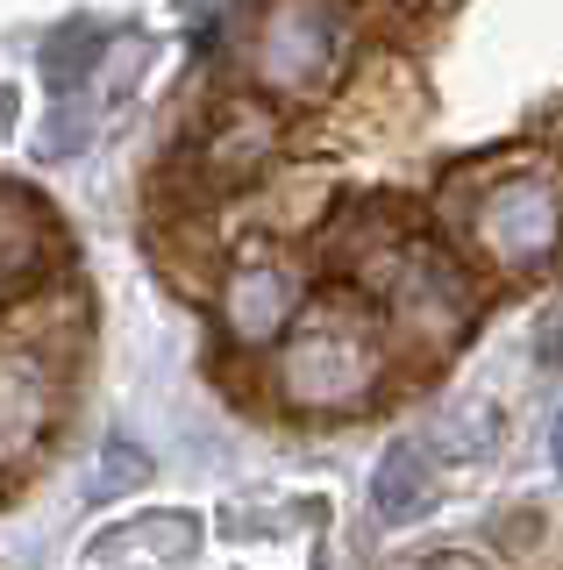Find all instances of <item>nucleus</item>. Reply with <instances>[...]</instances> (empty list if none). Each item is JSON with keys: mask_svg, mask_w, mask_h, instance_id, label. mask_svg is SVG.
I'll return each instance as SVG.
<instances>
[{"mask_svg": "<svg viewBox=\"0 0 563 570\" xmlns=\"http://www.w3.org/2000/svg\"><path fill=\"white\" fill-rule=\"evenodd\" d=\"M343 65V14L328 0H278L257 36V79L271 94H322Z\"/></svg>", "mask_w": 563, "mask_h": 570, "instance_id": "3", "label": "nucleus"}, {"mask_svg": "<svg viewBox=\"0 0 563 570\" xmlns=\"http://www.w3.org/2000/svg\"><path fill=\"white\" fill-rule=\"evenodd\" d=\"M550 456H556V471H563V414H556V428H550Z\"/></svg>", "mask_w": 563, "mask_h": 570, "instance_id": "10", "label": "nucleus"}, {"mask_svg": "<svg viewBox=\"0 0 563 570\" xmlns=\"http://www.w3.org/2000/svg\"><path fill=\"white\" fill-rule=\"evenodd\" d=\"M414 8H450V0H414Z\"/></svg>", "mask_w": 563, "mask_h": 570, "instance_id": "11", "label": "nucleus"}, {"mask_svg": "<svg viewBox=\"0 0 563 570\" xmlns=\"http://www.w3.org/2000/svg\"><path fill=\"white\" fill-rule=\"evenodd\" d=\"M535 356H542V364H563V307L535 328Z\"/></svg>", "mask_w": 563, "mask_h": 570, "instance_id": "8", "label": "nucleus"}, {"mask_svg": "<svg viewBox=\"0 0 563 570\" xmlns=\"http://www.w3.org/2000/svg\"><path fill=\"white\" fill-rule=\"evenodd\" d=\"M421 570H485L478 557H464V549H443V557H428Z\"/></svg>", "mask_w": 563, "mask_h": 570, "instance_id": "9", "label": "nucleus"}, {"mask_svg": "<svg viewBox=\"0 0 563 570\" xmlns=\"http://www.w3.org/2000/svg\"><path fill=\"white\" fill-rule=\"evenodd\" d=\"M385 293H393V314L407 321V328H421V335H456V328L471 321L464 278H456L428 243H399V249H393Z\"/></svg>", "mask_w": 563, "mask_h": 570, "instance_id": "4", "label": "nucleus"}, {"mask_svg": "<svg viewBox=\"0 0 563 570\" xmlns=\"http://www.w3.org/2000/svg\"><path fill=\"white\" fill-rule=\"evenodd\" d=\"M378 371H385V356L357 321H314V328H300V343L286 350L278 385L307 414H343V406H357L378 385Z\"/></svg>", "mask_w": 563, "mask_h": 570, "instance_id": "2", "label": "nucleus"}, {"mask_svg": "<svg viewBox=\"0 0 563 570\" xmlns=\"http://www.w3.org/2000/svg\"><path fill=\"white\" fill-rule=\"evenodd\" d=\"M435 499V463L421 442H393V450L378 456L372 471V507L385 513V521H414V513H428Z\"/></svg>", "mask_w": 563, "mask_h": 570, "instance_id": "7", "label": "nucleus"}, {"mask_svg": "<svg viewBox=\"0 0 563 570\" xmlns=\"http://www.w3.org/2000/svg\"><path fill=\"white\" fill-rule=\"evenodd\" d=\"M293 307H300V285H293V272H278V264H243L236 278H228L221 293V321L236 343H271L278 328L293 321Z\"/></svg>", "mask_w": 563, "mask_h": 570, "instance_id": "5", "label": "nucleus"}, {"mask_svg": "<svg viewBox=\"0 0 563 570\" xmlns=\"http://www.w3.org/2000/svg\"><path fill=\"white\" fill-rule=\"evenodd\" d=\"M471 243H478L485 264H500L514 278L556 264L563 257V178L542 165L492 178L478 207H471Z\"/></svg>", "mask_w": 563, "mask_h": 570, "instance_id": "1", "label": "nucleus"}, {"mask_svg": "<svg viewBox=\"0 0 563 570\" xmlns=\"http://www.w3.org/2000/svg\"><path fill=\"white\" fill-rule=\"evenodd\" d=\"M50 421V379L29 350H0V463L29 456Z\"/></svg>", "mask_w": 563, "mask_h": 570, "instance_id": "6", "label": "nucleus"}]
</instances>
